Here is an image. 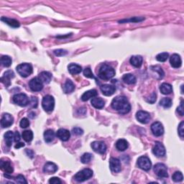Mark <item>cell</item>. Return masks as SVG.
I'll return each instance as SVG.
<instances>
[{"label":"cell","mask_w":184,"mask_h":184,"mask_svg":"<svg viewBox=\"0 0 184 184\" xmlns=\"http://www.w3.org/2000/svg\"><path fill=\"white\" fill-rule=\"evenodd\" d=\"M111 105L113 109L122 114H127L131 109V106L128 100L123 96H118V97H115L112 100Z\"/></svg>","instance_id":"obj_1"},{"label":"cell","mask_w":184,"mask_h":184,"mask_svg":"<svg viewBox=\"0 0 184 184\" xmlns=\"http://www.w3.org/2000/svg\"><path fill=\"white\" fill-rule=\"evenodd\" d=\"M115 75V71L112 66L104 64L101 66L99 70V77L103 80H109L114 77Z\"/></svg>","instance_id":"obj_2"},{"label":"cell","mask_w":184,"mask_h":184,"mask_svg":"<svg viewBox=\"0 0 184 184\" xmlns=\"http://www.w3.org/2000/svg\"><path fill=\"white\" fill-rule=\"evenodd\" d=\"M17 71L22 77H28L33 73V66L30 63H21L17 66Z\"/></svg>","instance_id":"obj_3"},{"label":"cell","mask_w":184,"mask_h":184,"mask_svg":"<svg viewBox=\"0 0 184 184\" xmlns=\"http://www.w3.org/2000/svg\"><path fill=\"white\" fill-rule=\"evenodd\" d=\"M93 176L92 170L89 168H85L83 170L79 171L74 176L75 180L78 182H83L89 179Z\"/></svg>","instance_id":"obj_4"},{"label":"cell","mask_w":184,"mask_h":184,"mask_svg":"<svg viewBox=\"0 0 184 184\" xmlns=\"http://www.w3.org/2000/svg\"><path fill=\"white\" fill-rule=\"evenodd\" d=\"M42 106H43V109L46 112H51L54 109L55 106V100L52 96L47 95L44 97L42 101Z\"/></svg>","instance_id":"obj_5"},{"label":"cell","mask_w":184,"mask_h":184,"mask_svg":"<svg viewBox=\"0 0 184 184\" xmlns=\"http://www.w3.org/2000/svg\"><path fill=\"white\" fill-rule=\"evenodd\" d=\"M153 171L159 178H163L168 177V169H167V167L163 163H157L156 165H155Z\"/></svg>","instance_id":"obj_6"},{"label":"cell","mask_w":184,"mask_h":184,"mask_svg":"<svg viewBox=\"0 0 184 184\" xmlns=\"http://www.w3.org/2000/svg\"><path fill=\"white\" fill-rule=\"evenodd\" d=\"M13 102L16 104L19 105L20 107H26L28 104H30V99L28 97V96L24 94H15L13 97Z\"/></svg>","instance_id":"obj_7"},{"label":"cell","mask_w":184,"mask_h":184,"mask_svg":"<svg viewBox=\"0 0 184 184\" xmlns=\"http://www.w3.org/2000/svg\"><path fill=\"white\" fill-rule=\"evenodd\" d=\"M137 165L143 170L148 171L150 170L152 167V163L150 159L146 156H141L139 157L137 160Z\"/></svg>","instance_id":"obj_8"},{"label":"cell","mask_w":184,"mask_h":184,"mask_svg":"<svg viewBox=\"0 0 184 184\" xmlns=\"http://www.w3.org/2000/svg\"><path fill=\"white\" fill-rule=\"evenodd\" d=\"M29 87L33 92H40L43 88V83L39 79L38 77H35L30 81Z\"/></svg>","instance_id":"obj_9"},{"label":"cell","mask_w":184,"mask_h":184,"mask_svg":"<svg viewBox=\"0 0 184 184\" xmlns=\"http://www.w3.org/2000/svg\"><path fill=\"white\" fill-rule=\"evenodd\" d=\"M92 148L96 153L99 154H104L107 150V145L104 142L95 141L92 143Z\"/></svg>","instance_id":"obj_10"},{"label":"cell","mask_w":184,"mask_h":184,"mask_svg":"<svg viewBox=\"0 0 184 184\" xmlns=\"http://www.w3.org/2000/svg\"><path fill=\"white\" fill-rule=\"evenodd\" d=\"M153 153L158 158H161L163 157L166 155V148L163 146V145L159 143V142H156L155 143V145L153 148Z\"/></svg>","instance_id":"obj_11"},{"label":"cell","mask_w":184,"mask_h":184,"mask_svg":"<svg viewBox=\"0 0 184 184\" xmlns=\"http://www.w3.org/2000/svg\"><path fill=\"white\" fill-rule=\"evenodd\" d=\"M151 131L156 137H160L164 133V128L163 124L159 122H155L151 125Z\"/></svg>","instance_id":"obj_12"},{"label":"cell","mask_w":184,"mask_h":184,"mask_svg":"<svg viewBox=\"0 0 184 184\" xmlns=\"http://www.w3.org/2000/svg\"><path fill=\"white\" fill-rule=\"evenodd\" d=\"M14 118L10 114L8 113H5L3 114L1 119V126L2 128H7V127H9L11 125L13 124Z\"/></svg>","instance_id":"obj_13"},{"label":"cell","mask_w":184,"mask_h":184,"mask_svg":"<svg viewBox=\"0 0 184 184\" xmlns=\"http://www.w3.org/2000/svg\"><path fill=\"white\" fill-rule=\"evenodd\" d=\"M136 119L142 124H148L150 120V114L145 111H139L136 114Z\"/></svg>","instance_id":"obj_14"},{"label":"cell","mask_w":184,"mask_h":184,"mask_svg":"<svg viewBox=\"0 0 184 184\" xmlns=\"http://www.w3.org/2000/svg\"><path fill=\"white\" fill-rule=\"evenodd\" d=\"M109 167L112 172L119 173L121 171V163L117 158H111L109 160Z\"/></svg>","instance_id":"obj_15"},{"label":"cell","mask_w":184,"mask_h":184,"mask_svg":"<svg viewBox=\"0 0 184 184\" xmlns=\"http://www.w3.org/2000/svg\"><path fill=\"white\" fill-rule=\"evenodd\" d=\"M14 77V72L11 70L7 71L4 73L3 76L1 78V81L7 87H8L9 86H10V84H11L10 80L12 79V78H13Z\"/></svg>","instance_id":"obj_16"},{"label":"cell","mask_w":184,"mask_h":184,"mask_svg":"<svg viewBox=\"0 0 184 184\" xmlns=\"http://www.w3.org/2000/svg\"><path fill=\"white\" fill-rule=\"evenodd\" d=\"M100 89H101L103 94L107 96V97H109V96L114 94L115 90H116V88L112 85L104 84L100 87Z\"/></svg>","instance_id":"obj_17"},{"label":"cell","mask_w":184,"mask_h":184,"mask_svg":"<svg viewBox=\"0 0 184 184\" xmlns=\"http://www.w3.org/2000/svg\"><path fill=\"white\" fill-rule=\"evenodd\" d=\"M170 63L172 67L175 68H180L182 64V60H181V56L178 54H173L170 58Z\"/></svg>","instance_id":"obj_18"},{"label":"cell","mask_w":184,"mask_h":184,"mask_svg":"<svg viewBox=\"0 0 184 184\" xmlns=\"http://www.w3.org/2000/svg\"><path fill=\"white\" fill-rule=\"evenodd\" d=\"M56 136L62 141H68L71 137L70 132L66 129H60L56 132Z\"/></svg>","instance_id":"obj_19"},{"label":"cell","mask_w":184,"mask_h":184,"mask_svg":"<svg viewBox=\"0 0 184 184\" xmlns=\"http://www.w3.org/2000/svg\"><path fill=\"white\" fill-rule=\"evenodd\" d=\"M58 170V167L55 163H52V162H48L44 166L43 171L46 173L52 174L55 173Z\"/></svg>","instance_id":"obj_20"},{"label":"cell","mask_w":184,"mask_h":184,"mask_svg":"<svg viewBox=\"0 0 184 184\" xmlns=\"http://www.w3.org/2000/svg\"><path fill=\"white\" fill-rule=\"evenodd\" d=\"M0 166H1L2 170H3L6 173L11 174L13 173V167L9 161H4L2 160L1 163H0Z\"/></svg>","instance_id":"obj_21"},{"label":"cell","mask_w":184,"mask_h":184,"mask_svg":"<svg viewBox=\"0 0 184 184\" xmlns=\"http://www.w3.org/2000/svg\"><path fill=\"white\" fill-rule=\"evenodd\" d=\"M91 103H92V106L94 108H96V109H102V108L104 107V104H105L104 100L100 97L92 98Z\"/></svg>","instance_id":"obj_22"},{"label":"cell","mask_w":184,"mask_h":184,"mask_svg":"<svg viewBox=\"0 0 184 184\" xmlns=\"http://www.w3.org/2000/svg\"><path fill=\"white\" fill-rule=\"evenodd\" d=\"M38 78L43 83H49L50 82L51 78H52V75L48 71H43L39 74Z\"/></svg>","instance_id":"obj_23"},{"label":"cell","mask_w":184,"mask_h":184,"mask_svg":"<svg viewBox=\"0 0 184 184\" xmlns=\"http://www.w3.org/2000/svg\"><path fill=\"white\" fill-rule=\"evenodd\" d=\"M68 71L72 75H76L78 74L81 72L82 68L81 66L77 64H75V63H71V64L68 66Z\"/></svg>","instance_id":"obj_24"},{"label":"cell","mask_w":184,"mask_h":184,"mask_svg":"<svg viewBox=\"0 0 184 184\" xmlns=\"http://www.w3.org/2000/svg\"><path fill=\"white\" fill-rule=\"evenodd\" d=\"M143 58L140 55H134L130 58V63L136 68H139L143 64Z\"/></svg>","instance_id":"obj_25"},{"label":"cell","mask_w":184,"mask_h":184,"mask_svg":"<svg viewBox=\"0 0 184 184\" xmlns=\"http://www.w3.org/2000/svg\"><path fill=\"white\" fill-rule=\"evenodd\" d=\"M1 20L4 22V23L8 24V25L14 28H19V25H20V24H19V22L14 19L4 18V17H3V18H2Z\"/></svg>","instance_id":"obj_26"},{"label":"cell","mask_w":184,"mask_h":184,"mask_svg":"<svg viewBox=\"0 0 184 184\" xmlns=\"http://www.w3.org/2000/svg\"><path fill=\"white\" fill-rule=\"evenodd\" d=\"M97 95V92L95 89H92L86 92L84 94L81 96V100L83 102H87L91 98H94Z\"/></svg>","instance_id":"obj_27"},{"label":"cell","mask_w":184,"mask_h":184,"mask_svg":"<svg viewBox=\"0 0 184 184\" xmlns=\"http://www.w3.org/2000/svg\"><path fill=\"white\" fill-rule=\"evenodd\" d=\"M75 89V86L72 82V81L70 79H68L66 81L64 86H63V91L66 94H70V93L73 92Z\"/></svg>","instance_id":"obj_28"},{"label":"cell","mask_w":184,"mask_h":184,"mask_svg":"<svg viewBox=\"0 0 184 184\" xmlns=\"http://www.w3.org/2000/svg\"><path fill=\"white\" fill-rule=\"evenodd\" d=\"M160 90L161 93L163 94H170L172 93L173 92V88H172V86L171 84H169V83H162L160 87Z\"/></svg>","instance_id":"obj_29"},{"label":"cell","mask_w":184,"mask_h":184,"mask_svg":"<svg viewBox=\"0 0 184 184\" xmlns=\"http://www.w3.org/2000/svg\"><path fill=\"white\" fill-rule=\"evenodd\" d=\"M116 148L119 151H124L128 148V143L124 139H119L116 143Z\"/></svg>","instance_id":"obj_30"},{"label":"cell","mask_w":184,"mask_h":184,"mask_svg":"<svg viewBox=\"0 0 184 184\" xmlns=\"http://www.w3.org/2000/svg\"><path fill=\"white\" fill-rule=\"evenodd\" d=\"M55 132L52 129H48L44 132V139L46 143H51L55 138Z\"/></svg>","instance_id":"obj_31"},{"label":"cell","mask_w":184,"mask_h":184,"mask_svg":"<svg viewBox=\"0 0 184 184\" xmlns=\"http://www.w3.org/2000/svg\"><path fill=\"white\" fill-rule=\"evenodd\" d=\"M122 80L124 83H127V84H134L136 83V78L134 75L131 74V73H127V74H124L122 77Z\"/></svg>","instance_id":"obj_32"},{"label":"cell","mask_w":184,"mask_h":184,"mask_svg":"<svg viewBox=\"0 0 184 184\" xmlns=\"http://www.w3.org/2000/svg\"><path fill=\"white\" fill-rule=\"evenodd\" d=\"M4 139L8 147H11L12 145V142L14 140V133L12 131H8L4 134Z\"/></svg>","instance_id":"obj_33"},{"label":"cell","mask_w":184,"mask_h":184,"mask_svg":"<svg viewBox=\"0 0 184 184\" xmlns=\"http://www.w3.org/2000/svg\"><path fill=\"white\" fill-rule=\"evenodd\" d=\"M1 63L4 67H9L12 64V58L8 55H3L1 58Z\"/></svg>","instance_id":"obj_34"},{"label":"cell","mask_w":184,"mask_h":184,"mask_svg":"<svg viewBox=\"0 0 184 184\" xmlns=\"http://www.w3.org/2000/svg\"><path fill=\"white\" fill-rule=\"evenodd\" d=\"M23 138L24 141L31 142L33 138V133L31 130H25L23 132Z\"/></svg>","instance_id":"obj_35"},{"label":"cell","mask_w":184,"mask_h":184,"mask_svg":"<svg viewBox=\"0 0 184 184\" xmlns=\"http://www.w3.org/2000/svg\"><path fill=\"white\" fill-rule=\"evenodd\" d=\"M160 105L163 107L166 108V109H168V108H170L172 106V101L169 98H163V99L160 100Z\"/></svg>","instance_id":"obj_36"},{"label":"cell","mask_w":184,"mask_h":184,"mask_svg":"<svg viewBox=\"0 0 184 184\" xmlns=\"http://www.w3.org/2000/svg\"><path fill=\"white\" fill-rule=\"evenodd\" d=\"M92 158H93L92 155L91 153H87L83 154V155L81 157V163H83V164H87L90 163Z\"/></svg>","instance_id":"obj_37"},{"label":"cell","mask_w":184,"mask_h":184,"mask_svg":"<svg viewBox=\"0 0 184 184\" xmlns=\"http://www.w3.org/2000/svg\"><path fill=\"white\" fill-rule=\"evenodd\" d=\"M172 179L175 182H181V181H182L183 179L182 173L180 172V171H176L172 176Z\"/></svg>","instance_id":"obj_38"},{"label":"cell","mask_w":184,"mask_h":184,"mask_svg":"<svg viewBox=\"0 0 184 184\" xmlns=\"http://www.w3.org/2000/svg\"><path fill=\"white\" fill-rule=\"evenodd\" d=\"M168 53H162L158 54V55L156 56L157 60H158L159 62H165L168 58Z\"/></svg>","instance_id":"obj_39"},{"label":"cell","mask_w":184,"mask_h":184,"mask_svg":"<svg viewBox=\"0 0 184 184\" xmlns=\"http://www.w3.org/2000/svg\"><path fill=\"white\" fill-rule=\"evenodd\" d=\"M145 18H130L129 19H122V20L119 21V23H128V22H132V23H137V22H141L144 20Z\"/></svg>","instance_id":"obj_40"},{"label":"cell","mask_w":184,"mask_h":184,"mask_svg":"<svg viewBox=\"0 0 184 184\" xmlns=\"http://www.w3.org/2000/svg\"><path fill=\"white\" fill-rule=\"evenodd\" d=\"M151 68H152V70L154 71L158 72L159 76H160L161 78H163V76H164V72H163V69H162V68H161V67H160V66H153V67H151Z\"/></svg>","instance_id":"obj_41"},{"label":"cell","mask_w":184,"mask_h":184,"mask_svg":"<svg viewBox=\"0 0 184 184\" xmlns=\"http://www.w3.org/2000/svg\"><path fill=\"white\" fill-rule=\"evenodd\" d=\"M83 75H84V76H86L87 78H94V74H93L92 70H91L89 68H86V69L83 71Z\"/></svg>","instance_id":"obj_42"},{"label":"cell","mask_w":184,"mask_h":184,"mask_svg":"<svg viewBox=\"0 0 184 184\" xmlns=\"http://www.w3.org/2000/svg\"><path fill=\"white\" fill-rule=\"evenodd\" d=\"M178 134L181 138L183 137V134H184V122L182 121L179 124L178 128Z\"/></svg>","instance_id":"obj_43"},{"label":"cell","mask_w":184,"mask_h":184,"mask_svg":"<svg viewBox=\"0 0 184 184\" xmlns=\"http://www.w3.org/2000/svg\"><path fill=\"white\" fill-rule=\"evenodd\" d=\"M19 125H20L22 128H27V127H29V125H30V121H29L28 119L23 118L21 119Z\"/></svg>","instance_id":"obj_44"},{"label":"cell","mask_w":184,"mask_h":184,"mask_svg":"<svg viewBox=\"0 0 184 184\" xmlns=\"http://www.w3.org/2000/svg\"><path fill=\"white\" fill-rule=\"evenodd\" d=\"M54 53L57 56H63L67 54V51L66 50H63V49H58V50H54Z\"/></svg>","instance_id":"obj_45"},{"label":"cell","mask_w":184,"mask_h":184,"mask_svg":"<svg viewBox=\"0 0 184 184\" xmlns=\"http://www.w3.org/2000/svg\"><path fill=\"white\" fill-rule=\"evenodd\" d=\"M15 180H16V182L19 183H28L27 181L25 180V178H24V176L22 175L18 176V177L15 178Z\"/></svg>","instance_id":"obj_46"},{"label":"cell","mask_w":184,"mask_h":184,"mask_svg":"<svg viewBox=\"0 0 184 184\" xmlns=\"http://www.w3.org/2000/svg\"><path fill=\"white\" fill-rule=\"evenodd\" d=\"M72 132L73 134H76V135H81L83 133V131L82 129L79 128V127H75L72 129Z\"/></svg>","instance_id":"obj_47"},{"label":"cell","mask_w":184,"mask_h":184,"mask_svg":"<svg viewBox=\"0 0 184 184\" xmlns=\"http://www.w3.org/2000/svg\"><path fill=\"white\" fill-rule=\"evenodd\" d=\"M49 183L51 184H60L62 182H61V181L60 180L59 178L53 177L49 180Z\"/></svg>","instance_id":"obj_48"},{"label":"cell","mask_w":184,"mask_h":184,"mask_svg":"<svg viewBox=\"0 0 184 184\" xmlns=\"http://www.w3.org/2000/svg\"><path fill=\"white\" fill-rule=\"evenodd\" d=\"M30 103L32 107H33V108H37V107H38V99H37L36 97H32V99L30 100Z\"/></svg>","instance_id":"obj_49"},{"label":"cell","mask_w":184,"mask_h":184,"mask_svg":"<svg viewBox=\"0 0 184 184\" xmlns=\"http://www.w3.org/2000/svg\"><path fill=\"white\" fill-rule=\"evenodd\" d=\"M177 112H178V114L181 115V116H183L184 115V112H183V101H181L180 106L178 107L177 109Z\"/></svg>","instance_id":"obj_50"},{"label":"cell","mask_w":184,"mask_h":184,"mask_svg":"<svg viewBox=\"0 0 184 184\" xmlns=\"http://www.w3.org/2000/svg\"><path fill=\"white\" fill-rule=\"evenodd\" d=\"M156 101V94L155 93H153V94L151 95V97L149 98L148 99H147V102L150 103V104H153V103Z\"/></svg>","instance_id":"obj_51"},{"label":"cell","mask_w":184,"mask_h":184,"mask_svg":"<svg viewBox=\"0 0 184 184\" xmlns=\"http://www.w3.org/2000/svg\"><path fill=\"white\" fill-rule=\"evenodd\" d=\"M19 140H20V135H19L18 132H15L14 133V141L15 143H18Z\"/></svg>","instance_id":"obj_52"},{"label":"cell","mask_w":184,"mask_h":184,"mask_svg":"<svg viewBox=\"0 0 184 184\" xmlns=\"http://www.w3.org/2000/svg\"><path fill=\"white\" fill-rule=\"evenodd\" d=\"M26 153L28 154V156H30V158H33V152L30 150H28L27 149L26 150Z\"/></svg>","instance_id":"obj_53"},{"label":"cell","mask_w":184,"mask_h":184,"mask_svg":"<svg viewBox=\"0 0 184 184\" xmlns=\"http://www.w3.org/2000/svg\"><path fill=\"white\" fill-rule=\"evenodd\" d=\"M24 144L23 143H18L15 145V148H22V147H24Z\"/></svg>","instance_id":"obj_54"}]
</instances>
